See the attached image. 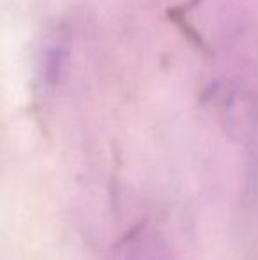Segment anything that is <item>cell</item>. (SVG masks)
Returning a JSON list of instances; mask_svg holds the SVG:
<instances>
[{
  "mask_svg": "<svg viewBox=\"0 0 258 260\" xmlns=\"http://www.w3.org/2000/svg\"><path fill=\"white\" fill-rule=\"evenodd\" d=\"M131 260H170L168 253L154 241L143 239L133 248Z\"/></svg>",
  "mask_w": 258,
  "mask_h": 260,
  "instance_id": "cell-1",
  "label": "cell"
}]
</instances>
